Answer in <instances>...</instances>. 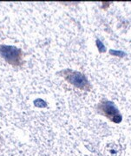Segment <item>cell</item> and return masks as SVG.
<instances>
[{"instance_id":"cell-5","label":"cell","mask_w":131,"mask_h":156,"mask_svg":"<svg viewBox=\"0 0 131 156\" xmlns=\"http://www.w3.org/2000/svg\"><path fill=\"white\" fill-rule=\"evenodd\" d=\"M109 53H110L111 55H113V56H119V57H124V56H126L125 52H123V51H121V50H109Z\"/></svg>"},{"instance_id":"cell-2","label":"cell","mask_w":131,"mask_h":156,"mask_svg":"<svg viewBox=\"0 0 131 156\" xmlns=\"http://www.w3.org/2000/svg\"><path fill=\"white\" fill-rule=\"evenodd\" d=\"M97 111L102 115L108 118L112 122L120 123L122 120L119 109L111 101L104 100L99 102V104L97 105Z\"/></svg>"},{"instance_id":"cell-3","label":"cell","mask_w":131,"mask_h":156,"mask_svg":"<svg viewBox=\"0 0 131 156\" xmlns=\"http://www.w3.org/2000/svg\"><path fill=\"white\" fill-rule=\"evenodd\" d=\"M61 75L63 77L65 78V80L69 82L70 84H72L76 88L83 90H90L91 86L90 82L88 81V79L83 74L77 71H74L71 69H66L61 72Z\"/></svg>"},{"instance_id":"cell-1","label":"cell","mask_w":131,"mask_h":156,"mask_svg":"<svg viewBox=\"0 0 131 156\" xmlns=\"http://www.w3.org/2000/svg\"><path fill=\"white\" fill-rule=\"evenodd\" d=\"M0 56L14 67L23 64V52L19 48L12 45H0Z\"/></svg>"},{"instance_id":"cell-4","label":"cell","mask_w":131,"mask_h":156,"mask_svg":"<svg viewBox=\"0 0 131 156\" xmlns=\"http://www.w3.org/2000/svg\"><path fill=\"white\" fill-rule=\"evenodd\" d=\"M97 48H98V50H99V52H106V47L103 45V42L101 41V40H99V39H97Z\"/></svg>"},{"instance_id":"cell-6","label":"cell","mask_w":131,"mask_h":156,"mask_svg":"<svg viewBox=\"0 0 131 156\" xmlns=\"http://www.w3.org/2000/svg\"><path fill=\"white\" fill-rule=\"evenodd\" d=\"M34 105L36 107H38V108H45L46 107V102L42 99H37L34 101Z\"/></svg>"}]
</instances>
